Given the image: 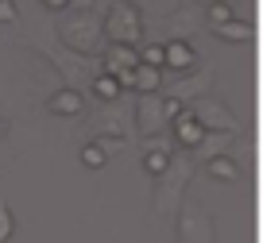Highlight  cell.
Returning <instances> with one entry per match:
<instances>
[{"label":"cell","instance_id":"6da1fadb","mask_svg":"<svg viewBox=\"0 0 263 243\" xmlns=\"http://www.w3.org/2000/svg\"><path fill=\"white\" fill-rule=\"evenodd\" d=\"M105 31L108 43H124V47H140V31H143V19L140 12L132 8V0H116L105 16Z\"/></svg>","mask_w":263,"mask_h":243},{"label":"cell","instance_id":"7a4b0ae2","mask_svg":"<svg viewBox=\"0 0 263 243\" xmlns=\"http://www.w3.org/2000/svg\"><path fill=\"white\" fill-rule=\"evenodd\" d=\"M140 66V47H124V43H108L105 50V73L120 77V73H132Z\"/></svg>","mask_w":263,"mask_h":243},{"label":"cell","instance_id":"3957f363","mask_svg":"<svg viewBox=\"0 0 263 243\" xmlns=\"http://www.w3.org/2000/svg\"><path fill=\"white\" fill-rule=\"evenodd\" d=\"M97 19L93 16H82V24L78 19H70V24H62V39L70 43V47H78V50H93V43H97Z\"/></svg>","mask_w":263,"mask_h":243},{"label":"cell","instance_id":"277c9868","mask_svg":"<svg viewBox=\"0 0 263 243\" xmlns=\"http://www.w3.org/2000/svg\"><path fill=\"white\" fill-rule=\"evenodd\" d=\"M201 128H217V131H229L232 128V116H229V108H221V105H213V100H205V105L197 108V116H194Z\"/></svg>","mask_w":263,"mask_h":243},{"label":"cell","instance_id":"5b68a950","mask_svg":"<svg viewBox=\"0 0 263 243\" xmlns=\"http://www.w3.org/2000/svg\"><path fill=\"white\" fill-rule=\"evenodd\" d=\"M47 108H50L54 116H82L85 100H82V93H74V89H62V93H54V97L47 100Z\"/></svg>","mask_w":263,"mask_h":243},{"label":"cell","instance_id":"8992f818","mask_svg":"<svg viewBox=\"0 0 263 243\" xmlns=\"http://www.w3.org/2000/svg\"><path fill=\"white\" fill-rule=\"evenodd\" d=\"M174 135H178V143H182V147H190V151H194V147L201 143V139H205V128H201V124H197L194 116H186V112H182L178 120H174Z\"/></svg>","mask_w":263,"mask_h":243},{"label":"cell","instance_id":"52a82bcc","mask_svg":"<svg viewBox=\"0 0 263 243\" xmlns=\"http://www.w3.org/2000/svg\"><path fill=\"white\" fill-rule=\"evenodd\" d=\"M197 58H194V50H190V43H166L163 47V70L171 66V70H190Z\"/></svg>","mask_w":263,"mask_h":243},{"label":"cell","instance_id":"ba28073f","mask_svg":"<svg viewBox=\"0 0 263 243\" xmlns=\"http://www.w3.org/2000/svg\"><path fill=\"white\" fill-rule=\"evenodd\" d=\"M159 85H163V70L143 66V62L132 70V89H140V93H159Z\"/></svg>","mask_w":263,"mask_h":243},{"label":"cell","instance_id":"9c48e42d","mask_svg":"<svg viewBox=\"0 0 263 243\" xmlns=\"http://www.w3.org/2000/svg\"><path fill=\"white\" fill-rule=\"evenodd\" d=\"M213 35L224 39V43H248V39H252V27H248L244 19H224V24L213 27Z\"/></svg>","mask_w":263,"mask_h":243},{"label":"cell","instance_id":"30bf717a","mask_svg":"<svg viewBox=\"0 0 263 243\" xmlns=\"http://www.w3.org/2000/svg\"><path fill=\"white\" fill-rule=\"evenodd\" d=\"M240 174V166L229 158V154H213L209 158V178H221V181H232Z\"/></svg>","mask_w":263,"mask_h":243},{"label":"cell","instance_id":"8fae6325","mask_svg":"<svg viewBox=\"0 0 263 243\" xmlns=\"http://www.w3.org/2000/svg\"><path fill=\"white\" fill-rule=\"evenodd\" d=\"M93 93H97L101 100H116L120 97V81H116L112 73H101V77L93 81Z\"/></svg>","mask_w":263,"mask_h":243},{"label":"cell","instance_id":"7c38bea8","mask_svg":"<svg viewBox=\"0 0 263 243\" xmlns=\"http://www.w3.org/2000/svg\"><path fill=\"white\" fill-rule=\"evenodd\" d=\"M82 162H85V166H93V170H101V166L108 162V151L101 143H85L82 147Z\"/></svg>","mask_w":263,"mask_h":243},{"label":"cell","instance_id":"4fadbf2b","mask_svg":"<svg viewBox=\"0 0 263 243\" xmlns=\"http://www.w3.org/2000/svg\"><path fill=\"white\" fill-rule=\"evenodd\" d=\"M143 166H147V174H155V178H159V174L171 170V154H166V151H147Z\"/></svg>","mask_w":263,"mask_h":243},{"label":"cell","instance_id":"5bb4252c","mask_svg":"<svg viewBox=\"0 0 263 243\" xmlns=\"http://www.w3.org/2000/svg\"><path fill=\"white\" fill-rule=\"evenodd\" d=\"M224 19H232V4L229 0H213V4H209V24H224Z\"/></svg>","mask_w":263,"mask_h":243},{"label":"cell","instance_id":"9a60e30c","mask_svg":"<svg viewBox=\"0 0 263 243\" xmlns=\"http://www.w3.org/2000/svg\"><path fill=\"white\" fill-rule=\"evenodd\" d=\"M12 228H16V216L8 212V205H0V243L12 239Z\"/></svg>","mask_w":263,"mask_h":243},{"label":"cell","instance_id":"2e32d148","mask_svg":"<svg viewBox=\"0 0 263 243\" xmlns=\"http://www.w3.org/2000/svg\"><path fill=\"white\" fill-rule=\"evenodd\" d=\"M140 62H143V66H155V70H163V47H159V43H155V47H143V50H140Z\"/></svg>","mask_w":263,"mask_h":243},{"label":"cell","instance_id":"e0dca14e","mask_svg":"<svg viewBox=\"0 0 263 243\" xmlns=\"http://www.w3.org/2000/svg\"><path fill=\"white\" fill-rule=\"evenodd\" d=\"M182 116V100L178 97H163V120L171 124V120H178Z\"/></svg>","mask_w":263,"mask_h":243},{"label":"cell","instance_id":"ac0fdd59","mask_svg":"<svg viewBox=\"0 0 263 243\" xmlns=\"http://www.w3.org/2000/svg\"><path fill=\"white\" fill-rule=\"evenodd\" d=\"M16 19V4L12 0H0V24H12Z\"/></svg>","mask_w":263,"mask_h":243},{"label":"cell","instance_id":"d6986e66","mask_svg":"<svg viewBox=\"0 0 263 243\" xmlns=\"http://www.w3.org/2000/svg\"><path fill=\"white\" fill-rule=\"evenodd\" d=\"M43 4H47V8H54V12H58V8H66V4H70V0H43Z\"/></svg>","mask_w":263,"mask_h":243},{"label":"cell","instance_id":"ffe728a7","mask_svg":"<svg viewBox=\"0 0 263 243\" xmlns=\"http://www.w3.org/2000/svg\"><path fill=\"white\" fill-rule=\"evenodd\" d=\"M78 4H82V8H89V0H78Z\"/></svg>","mask_w":263,"mask_h":243}]
</instances>
